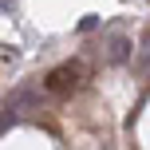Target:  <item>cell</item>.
<instances>
[{"mask_svg": "<svg viewBox=\"0 0 150 150\" xmlns=\"http://www.w3.org/2000/svg\"><path fill=\"white\" fill-rule=\"evenodd\" d=\"M83 75H87V67H83L79 59H75V63H63V67L47 71L44 91H47V95H71V91H79V87H83Z\"/></svg>", "mask_w": 150, "mask_h": 150, "instance_id": "cell-1", "label": "cell"}, {"mask_svg": "<svg viewBox=\"0 0 150 150\" xmlns=\"http://www.w3.org/2000/svg\"><path fill=\"white\" fill-rule=\"evenodd\" d=\"M40 103H44V95H40V87H32V83H24V87L8 91L4 95V107L12 115H24V111H40Z\"/></svg>", "mask_w": 150, "mask_h": 150, "instance_id": "cell-2", "label": "cell"}, {"mask_svg": "<svg viewBox=\"0 0 150 150\" xmlns=\"http://www.w3.org/2000/svg\"><path fill=\"white\" fill-rule=\"evenodd\" d=\"M130 55H134V44H130L127 36H119V32L107 36V44H103V59L107 63H127Z\"/></svg>", "mask_w": 150, "mask_h": 150, "instance_id": "cell-3", "label": "cell"}, {"mask_svg": "<svg viewBox=\"0 0 150 150\" xmlns=\"http://www.w3.org/2000/svg\"><path fill=\"white\" fill-rule=\"evenodd\" d=\"M134 67L150 75V32H142V52H138V59H134Z\"/></svg>", "mask_w": 150, "mask_h": 150, "instance_id": "cell-4", "label": "cell"}, {"mask_svg": "<svg viewBox=\"0 0 150 150\" xmlns=\"http://www.w3.org/2000/svg\"><path fill=\"white\" fill-rule=\"evenodd\" d=\"M99 28V16H83L79 20V32H95Z\"/></svg>", "mask_w": 150, "mask_h": 150, "instance_id": "cell-5", "label": "cell"}, {"mask_svg": "<svg viewBox=\"0 0 150 150\" xmlns=\"http://www.w3.org/2000/svg\"><path fill=\"white\" fill-rule=\"evenodd\" d=\"M16 55H20V52H16L12 44H4V47H0V59H4V63H16Z\"/></svg>", "mask_w": 150, "mask_h": 150, "instance_id": "cell-6", "label": "cell"}, {"mask_svg": "<svg viewBox=\"0 0 150 150\" xmlns=\"http://www.w3.org/2000/svg\"><path fill=\"white\" fill-rule=\"evenodd\" d=\"M0 8H4V16H12L16 12V0H0Z\"/></svg>", "mask_w": 150, "mask_h": 150, "instance_id": "cell-7", "label": "cell"}]
</instances>
